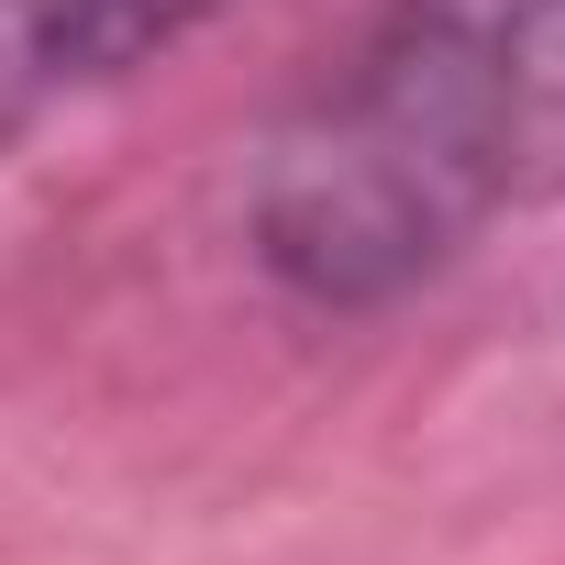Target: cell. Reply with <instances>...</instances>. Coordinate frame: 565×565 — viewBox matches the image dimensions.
Here are the masks:
<instances>
[{"mask_svg":"<svg viewBox=\"0 0 565 565\" xmlns=\"http://www.w3.org/2000/svg\"><path fill=\"white\" fill-rule=\"evenodd\" d=\"M565 200V0H377L266 122L244 244L300 311H388Z\"/></svg>","mask_w":565,"mask_h":565,"instance_id":"cell-1","label":"cell"},{"mask_svg":"<svg viewBox=\"0 0 565 565\" xmlns=\"http://www.w3.org/2000/svg\"><path fill=\"white\" fill-rule=\"evenodd\" d=\"M211 12L222 0H0V145L134 67H156Z\"/></svg>","mask_w":565,"mask_h":565,"instance_id":"cell-2","label":"cell"}]
</instances>
